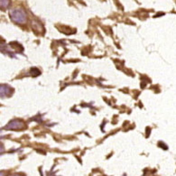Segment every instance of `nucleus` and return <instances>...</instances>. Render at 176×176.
<instances>
[{"mask_svg": "<svg viewBox=\"0 0 176 176\" xmlns=\"http://www.w3.org/2000/svg\"><path fill=\"white\" fill-rule=\"evenodd\" d=\"M24 128V123L19 121V120H12L10 121L6 127H5V129H7V130H18V129H21Z\"/></svg>", "mask_w": 176, "mask_h": 176, "instance_id": "2", "label": "nucleus"}, {"mask_svg": "<svg viewBox=\"0 0 176 176\" xmlns=\"http://www.w3.org/2000/svg\"><path fill=\"white\" fill-rule=\"evenodd\" d=\"M0 5H1V8H6L10 5V0H1Z\"/></svg>", "mask_w": 176, "mask_h": 176, "instance_id": "4", "label": "nucleus"}, {"mask_svg": "<svg viewBox=\"0 0 176 176\" xmlns=\"http://www.w3.org/2000/svg\"><path fill=\"white\" fill-rule=\"evenodd\" d=\"M10 176H23L22 174H13V175H10Z\"/></svg>", "mask_w": 176, "mask_h": 176, "instance_id": "5", "label": "nucleus"}, {"mask_svg": "<svg viewBox=\"0 0 176 176\" xmlns=\"http://www.w3.org/2000/svg\"><path fill=\"white\" fill-rule=\"evenodd\" d=\"M10 17L14 22L17 24H24L26 21V14L23 9L21 8H16L10 11Z\"/></svg>", "mask_w": 176, "mask_h": 176, "instance_id": "1", "label": "nucleus"}, {"mask_svg": "<svg viewBox=\"0 0 176 176\" xmlns=\"http://www.w3.org/2000/svg\"><path fill=\"white\" fill-rule=\"evenodd\" d=\"M0 91H1V96L5 97V96L10 95L12 93V91H13V90H12V88H10L8 85L2 84L1 88H0Z\"/></svg>", "mask_w": 176, "mask_h": 176, "instance_id": "3", "label": "nucleus"}]
</instances>
